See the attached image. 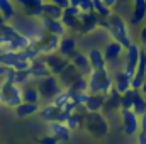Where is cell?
Returning <instances> with one entry per match:
<instances>
[{"mask_svg": "<svg viewBox=\"0 0 146 144\" xmlns=\"http://www.w3.org/2000/svg\"><path fill=\"white\" fill-rule=\"evenodd\" d=\"M131 0H117V3H129Z\"/></svg>", "mask_w": 146, "mask_h": 144, "instance_id": "48", "label": "cell"}, {"mask_svg": "<svg viewBox=\"0 0 146 144\" xmlns=\"http://www.w3.org/2000/svg\"><path fill=\"white\" fill-rule=\"evenodd\" d=\"M39 112V104H31V102H21L15 107V114L17 117H29Z\"/></svg>", "mask_w": 146, "mask_h": 144, "instance_id": "27", "label": "cell"}, {"mask_svg": "<svg viewBox=\"0 0 146 144\" xmlns=\"http://www.w3.org/2000/svg\"><path fill=\"white\" fill-rule=\"evenodd\" d=\"M70 63L75 65L78 68V71L82 73L83 76H88L92 71V66H90V61H88V56L85 53H80V51H75L72 56H70Z\"/></svg>", "mask_w": 146, "mask_h": 144, "instance_id": "19", "label": "cell"}, {"mask_svg": "<svg viewBox=\"0 0 146 144\" xmlns=\"http://www.w3.org/2000/svg\"><path fill=\"white\" fill-rule=\"evenodd\" d=\"M139 131L146 132V110L139 115Z\"/></svg>", "mask_w": 146, "mask_h": 144, "instance_id": "41", "label": "cell"}, {"mask_svg": "<svg viewBox=\"0 0 146 144\" xmlns=\"http://www.w3.org/2000/svg\"><path fill=\"white\" fill-rule=\"evenodd\" d=\"M15 12H17V5L14 0H0V14H3L7 20H12Z\"/></svg>", "mask_w": 146, "mask_h": 144, "instance_id": "28", "label": "cell"}, {"mask_svg": "<svg viewBox=\"0 0 146 144\" xmlns=\"http://www.w3.org/2000/svg\"><path fill=\"white\" fill-rule=\"evenodd\" d=\"M29 73H31V76H33L34 80H39V78H44V76L51 75V73H49V68H48L46 63L42 61V58H37L34 61H31Z\"/></svg>", "mask_w": 146, "mask_h": 144, "instance_id": "24", "label": "cell"}, {"mask_svg": "<svg viewBox=\"0 0 146 144\" xmlns=\"http://www.w3.org/2000/svg\"><path fill=\"white\" fill-rule=\"evenodd\" d=\"M107 32H109L110 39H114V41L121 42L124 49H126L127 46H131V44H133L131 36H129V31H127V22H126L119 14H114V12L110 14V17H109V29H107Z\"/></svg>", "mask_w": 146, "mask_h": 144, "instance_id": "1", "label": "cell"}, {"mask_svg": "<svg viewBox=\"0 0 146 144\" xmlns=\"http://www.w3.org/2000/svg\"><path fill=\"white\" fill-rule=\"evenodd\" d=\"M5 22H9V20H7V19L3 17V14H0V27H2V26H3Z\"/></svg>", "mask_w": 146, "mask_h": 144, "instance_id": "45", "label": "cell"}, {"mask_svg": "<svg viewBox=\"0 0 146 144\" xmlns=\"http://www.w3.org/2000/svg\"><path fill=\"white\" fill-rule=\"evenodd\" d=\"M37 143H39V144H58L60 141H58V139L49 132V134H46V136H41V137L37 139Z\"/></svg>", "mask_w": 146, "mask_h": 144, "instance_id": "37", "label": "cell"}, {"mask_svg": "<svg viewBox=\"0 0 146 144\" xmlns=\"http://www.w3.org/2000/svg\"><path fill=\"white\" fill-rule=\"evenodd\" d=\"M19 59H21L19 51H12V49H5V51H3V54L0 56V63H2V65H5V66H9V68H12Z\"/></svg>", "mask_w": 146, "mask_h": 144, "instance_id": "31", "label": "cell"}, {"mask_svg": "<svg viewBox=\"0 0 146 144\" xmlns=\"http://www.w3.org/2000/svg\"><path fill=\"white\" fill-rule=\"evenodd\" d=\"M48 127H49V132L58 139V141H70L72 139V131L68 129V126L65 124V122H58V120H53V122H49L48 124Z\"/></svg>", "mask_w": 146, "mask_h": 144, "instance_id": "18", "label": "cell"}, {"mask_svg": "<svg viewBox=\"0 0 146 144\" xmlns=\"http://www.w3.org/2000/svg\"><path fill=\"white\" fill-rule=\"evenodd\" d=\"M15 5L24 12L26 17H42V3L44 0H14Z\"/></svg>", "mask_w": 146, "mask_h": 144, "instance_id": "11", "label": "cell"}, {"mask_svg": "<svg viewBox=\"0 0 146 144\" xmlns=\"http://www.w3.org/2000/svg\"><path fill=\"white\" fill-rule=\"evenodd\" d=\"M139 51H141V48H139L136 42H133L131 46H127V48L124 49V65H122V71L126 73L129 78L134 75L138 59H139Z\"/></svg>", "mask_w": 146, "mask_h": 144, "instance_id": "7", "label": "cell"}, {"mask_svg": "<svg viewBox=\"0 0 146 144\" xmlns=\"http://www.w3.org/2000/svg\"><path fill=\"white\" fill-rule=\"evenodd\" d=\"M72 88L75 92H88V80H87V76H78L75 81H73Z\"/></svg>", "mask_w": 146, "mask_h": 144, "instance_id": "34", "label": "cell"}, {"mask_svg": "<svg viewBox=\"0 0 146 144\" xmlns=\"http://www.w3.org/2000/svg\"><path fill=\"white\" fill-rule=\"evenodd\" d=\"M119 108H121V92L112 85L110 90L106 93V102H104L102 112L104 114H110V112L119 110Z\"/></svg>", "mask_w": 146, "mask_h": 144, "instance_id": "16", "label": "cell"}, {"mask_svg": "<svg viewBox=\"0 0 146 144\" xmlns=\"http://www.w3.org/2000/svg\"><path fill=\"white\" fill-rule=\"evenodd\" d=\"M61 14H63V9H60L58 5L51 3L49 0H44V3H42V15L53 17V19H61Z\"/></svg>", "mask_w": 146, "mask_h": 144, "instance_id": "30", "label": "cell"}, {"mask_svg": "<svg viewBox=\"0 0 146 144\" xmlns=\"http://www.w3.org/2000/svg\"><path fill=\"white\" fill-rule=\"evenodd\" d=\"M58 41H60L58 36H53V34H48V32H46L36 44L37 49H39V53H41V56L58 51Z\"/></svg>", "mask_w": 146, "mask_h": 144, "instance_id": "17", "label": "cell"}, {"mask_svg": "<svg viewBox=\"0 0 146 144\" xmlns=\"http://www.w3.org/2000/svg\"><path fill=\"white\" fill-rule=\"evenodd\" d=\"M139 41H141V44L146 48V24H143L141 29H139Z\"/></svg>", "mask_w": 146, "mask_h": 144, "instance_id": "40", "label": "cell"}, {"mask_svg": "<svg viewBox=\"0 0 146 144\" xmlns=\"http://www.w3.org/2000/svg\"><path fill=\"white\" fill-rule=\"evenodd\" d=\"M134 114H138V115H141L143 112L146 110V98H145V93H141V92H138V95H136V98H134V104H133V108H131Z\"/></svg>", "mask_w": 146, "mask_h": 144, "instance_id": "33", "label": "cell"}, {"mask_svg": "<svg viewBox=\"0 0 146 144\" xmlns=\"http://www.w3.org/2000/svg\"><path fill=\"white\" fill-rule=\"evenodd\" d=\"M87 97H88V92H73V95H72V98L75 100L76 105H85Z\"/></svg>", "mask_w": 146, "mask_h": 144, "instance_id": "36", "label": "cell"}, {"mask_svg": "<svg viewBox=\"0 0 146 144\" xmlns=\"http://www.w3.org/2000/svg\"><path fill=\"white\" fill-rule=\"evenodd\" d=\"M146 20V0H131L129 26H139Z\"/></svg>", "mask_w": 146, "mask_h": 144, "instance_id": "14", "label": "cell"}, {"mask_svg": "<svg viewBox=\"0 0 146 144\" xmlns=\"http://www.w3.org/2000/svg\"><path fill=\"white\" fill-rule=\"evenodd\" d=\"M102 2H104L107 7H110V9H114V7L117 5V0H102Z\"/></svg>", "mask_w": 146, "mask_h": 144, "instance_id": "44", "label": "cell"}, {"mask_svg": "<svg viewBox=\"0 0 146 144\" xmlns=\"http://www.w3.org/2000/svg\"><path fill=\"white\" fill-rule=\"evenodd\" d=\"M70 2V5H73V7H78L80 5V0H68Z\"/></svg>", "mask_w": 146, "mask_h": 144, "instance_id": "46", "label": "cell"}, {"mask_svg": "<svg viewBox=\"0 0 146 144\" xmlns=\"http://www.w3.org/2000/svg\"><path fill=\"white\" fill-rule=\"evenodd\" d=\"M2 83H3V78H2V76H0V87H2Z\"/></svg>", "mask_w": 146, "mask_h": 144, "instance_id": "50", "label": "cell"}, {"mask_svg": "<svg viewBox=\"0 0 146 144\" xmlns=\"http://www.w3.org/2000/svg\"><path fill=\"white\" fill-rule=\"evenodd\" d=\"M36 87L39 90L41 98L46 100V102H53V98L63 90L61 81H60V78L56 75H48L44 78H39L36 81Z\"/></svg>", "mask_w": 146, "mask_h": 144, "instance_id": "3", "label": "cell"}, {"mask_svg": "<svg viewBox=\"0 0 146 144\" xmlns=\"http://www.w3.org/2000/svg\"><path fill=\"white\" fill-rule=\"evenodd\" d=\"M33 76H31V73L29 70H26V71H15V85H19V87H22V85H26V83H29V80H31Z\"/></svg>", "mask_w": 146, "mask_h": 144, "instance_id": "35", "label": "cell"}, {"mask_svg": "<svg viewBox=\"0 0 146 144\" xmlns=\"http://www.w3.org/2000/svg\"><path fill=\"white\" fill-rule=\"evenodd\" d=\"M83 122H85L87 131L94 134L95 137H102L109 132V122L102 112H87Z\"/></svg>", "mask_w": 146, "mask_h": 144, "instance_id": "4", "label": "cell"}, {"mask_svg": "<svg viewBox=\"0 0 146 144\" xmlns=\"http://www.w3.org/2000/svg\"><path fill=\"white\" fill-rule=\"evenodd\" d=\"M138 92L139 90H134V88H127L126 92H122L121 93V108H133V104H134V98H136Z\"/></svg>", "mask_w": 146, "mask_h": 144, "instance_id": "29", "label": "cell"}, {"mask_svg": "<svg viewBox=\"0 0 146 144\" xmlns=\"http://www.w3.org/2000/svg\"><path fill=\"white\" fill-rule=\"evenodd\" d=\"M104 102H106V93H90L88 92L85 107L88 112H102Z\"/></svg>", "mask_w": 146, "mask_h": 144, "instance_id": "22", "label": "cell"}, {"mask_svg": "<svg viewBox=\"0 0 146 144\" xmlns=\"http://www.w3.org/2000/svg\"><path fill=\"white\" fill-rule=\"evenodd\" d=\"M78 19H80V34H92L97 27H99V15L94 10L78 12Z\"/></svg>", "mask_w": 146, "mask_h": 144, "instance_id": "10", "label": "cell"}, {"mask_svg": "<svg viewBox=\"0 0 146 144\" xmlns=\"http://www.w3.org/2000/svg\"><path fill=\"white\" fill-rule=\"evenodd\" d=\"M78 76H82V73L78 71V68H76L75 65H72V63H68V66H66L63 71L58 75V78H60V81H61V87H63V88L72 87L73 81H75Z\"/></svg>", "mask_w": 146, "mask_h": 144, "instance_id": "20", "label": "cell"}, {"mask_svg": "<svg viewBox=\"0 0 146 144\" xmlns=\"http://www.w3.org/2000/svg\"><path fill=\"white\" fill-rule=\"evenodd\" d=\"M75 51H76V39H75L73 34H70L66 31L63 36L60 37V41H58V53L70 59V56H72Z\"/></svg>", "mask_w": 146, "mask_h": 144, "instance_id": "15", "label": "cell"}, {"mask_svg": "<svg viewBox=\"0 0 146 144\" xmlns=\"http://www.w3.org/2000/svg\"><path fill=\"white\" fill-rule=\"evenodd\" d=\"M21 93H22V102L39 104V100H41V95H39V90H37L36 85H31V83L22 85L21 87Z\"/></svg>", "mask_w": 146, "mask_h": 144, "instance_id": "23", "label": "cell"}, {"mask_svg": "<svg viewBox=\"0 0 146 144\" xmlns=\"http://www.w3.org/2000/svg\"><path fill=\"white\" fill-rule=\"evenodd\" d=\"M3 51H5V48H3V46H0V56L3 54Z\"/></svg>", "mask_w": 146, "mask_h": 144, "instance_id": "49", "label": "cell"}, {"mask_svg": "<svg viewBox=\"0 0 146 144\" xmlns=\"http://www.w3.org/2000/svg\"><path fill=\"white\" fill-rule=\"evenodd\" d=\"M112 81H114V87H115L121 93H122V92H126L127 88H131V78L122 71V70H117V71L114 73Z\"/></svg>", "mask_w": 146, "mask_h": 144, "instance_id": "26", "label": "cell"}, {"mask_svg": "<svg viewBox=\"0 0 146 144\" xmlns=\"http://www.w3.org/2000/svg\"><path fill=\"white\" fill-rule=\"evenodd\" d=\"M78 12L80 9L78 7H73L68 5L66 9H63V14H61V22L65 26V29L68 32H78L80 34V19H78Z\"/></svg>", "mask_w": 146, "mask_h": 144, "instance_id": "9", "label": "cell"}, {"mask_svg": "<svg viewBox=\"0 0 146 144\" xmlns=\"http://www.w3.org/2000/svg\"><path fill=\"white\" fill-rule=\"evenodd\" d=\"M58 114H60V107L54 105L53 102H48L46 105L39 107V117L46 122H53L58 119Z\"/></svg>", "mask_w": 146, "mask_h": 144, "instance_id": "25", "label": "cell"}, {"mask_svg": "<svg viewBox=\"0 0 146 144\" xmlns=\"http://www.w3.org/2000/svg\"><path fill=\"white\" fill-rule=\"evenodd\" d=\"M0 90H2V104L3 105L15 108L22 102V93H21V87L19 85L3 81L2 87H0Z\"/></svg>", "mask_w": 146, "mask_h": 144, "instance_id": "5", "label": "cell"}, {"mask_svg": "<svg viewBox=\"0 0 146 144\" xmlns=\"http://www.w3.org/2000/svg\"><path fill=\"white\" fill-rule=\"evenodd\" d=\"M87 56H88V61H90L92 70L107 68V63H106V58H104L102 49H99V48H90V49L87 51Z\"/></svg>", "mask_w": 146, "mask_h": 144, "instance_id": "21", "label": "cell"}, {"mask_svg": "<svg viewBox=\"0 0 146 144\" xmlns=\"http://www.w3.org/2000/svg\"><path fill=\"white\" fill-rule=\"evenodd\" d=\"M92 10L100 17V19H109L112 14V9L107 7L102 0H92Z\"/></svg>", "mask_w": 146, "mask_h": 144, "instance_id": "32", "label": "cell"}, {"mask_svg": "<svg viewBox=\"0 0 146 144\" xmlns=\"http://www.w3.org/2000/svg\"><path fill=\"white\" fill-rule=\"evenodd\" d=\"M102 53H104L106 63H107V65H114V63H115L122 54H124V48H122V44H121V42H117V41L110 39V41L106 42V46H104Z\"/></svg>", "mask_w": 146, "mask_h": 144, "instance_id": "13", "label": "cell"}, {"mask_svg": "<svg viewBox=\"0 0 146 144\" xmlns=\"http://www.w3.org/2000/svg\"><path fill=\"white\" fill-rule=\"evenodd\" d=\"M29 66H31V61H27V59H19L12 68H14L15 71H26V70H29Z\"/></svg>", "mask_w": 146, "mask_h": 144, "instance_id": "38", "label": "cell"}, {"mask_svg": "<svg viewBox=\"0 0 146 144\" xmlns=\"http://www.w3.org/2000/svg\"><path fill=\"white\" fill-rule=\"evenodd\" d=\"M41 58H42V61L46 63V66L49 68V73H51V75H56V76L63 71V70L68 66V63H70V59L65 58L63 54H60L58 51L49 53V54H42Z\"/></svg>", "mask_w": 146, "mask_h": 144, "instance_id": "8", "label": "cell"}, {"mask_svg": "<svg viewBox=\"0 0 146 144\" xmlns=\"http://www.w3.org/2000/svg\"><path fill=\"white\" fill-rule=\"evenodd\" d=\"M78 9H80V10H83V12H88V10H92V0H80V5H78Z\"/></svg>", "mask_w": 146, "mask_h": 144, "instance_id": "39", "label": "cell"}, {"mask_svg": "<svg viewBox=\"0 0 146 144\" xmlns=\"http://www.w3.org/2000/svg\"><path fill=\"white\" fill-rule=\"evenodd\" d=\"M0 104H2V90H0Z\"/></svg>", "mask_w": 146, "mask_h": 144, "instance_id": "51", "label": "cell"}, {"mask_svg": "<svg viewBox=\"0 0 146 144\" xmlns=\"http://www.w3.org/2000/svg\"><path fill=\"white\" fill-rule=\"evenodd\" d=\"M88 80V92L90 93H107L110 87L114 85L112 76L107 68H100V70H92L90 75L87 76Z\"/></svg>", "mask_w": 146, "mask_h": 144, "instance_id": "2", "label": "cell"}, {"mask_svg": "<svg viewBox=\"0 0 146 144\" xmlns=\"http://www.w3.org/2000/svg\"><path fill=\"white\" fill-rule=\"evenodd\" d=\"M51 3H54V5H58L60 9H66L68 5H70V2L68 0H49Z\"/></svg>", "mask_w": 146, "mask_h": 144, "instance_id": "42", "label": "cell"}, {"mask_svg": "<svg viewBox=\"0 0 146 144\" xmlns=\"http://www.w3.org/2000/svg\"><path fill=\"white\" fill-rule=\"evenodd\" d=\"M136 143L138 144H146V132L139 131V132L136 134Z\"/></svg>", "mask_w": 146, "mask_h": 144, "instance_id": "43", "label": "cell"}, {"mask_svg": "<svg viewBox=\"0 0 146 144\" xmlns=\"http://www.w3.org/2000/svg\"><path fill=\"white\" fill-rule=\"evenodd\" d=\"M39 24H41V27L44 29V32L53 34V36L61 37L65 32H66V29H65V26H63L61 19H53V17L42 15V17L39 19Z\"/></svg>", "mask_w": 146, "mask_h": 144, "instance_id": "12", "label": "cell"}, {"mask_svg": "<svg viewBox=\"0 0 146 144\" xmlns=\"http://www.w3.org/2000/svg\"><path fill=\"white\" fill-rule=\"evenodd\" d=\"M139 92L146 95V76H145V81H143V87H141V90H139Z\"/></svg>", "mask_w": 146, "mask_h": 144, "instance_id": "47", "label": "cell"}, {"mask_svg": "<svg viewBox=\"0 0 146 144\" xmlns=\"http://www.w3.org/2000/svg\"><path fill=\"white\" fill-rule=\"evenodd\" d=\"M122 131L126 136H136L139 132V115L134 114L131 108H121L119 110Z\"/></svg>", "mask_w": 146, "mask_h": 144, "instance_id": "6", "label": "cell"}]
</instances>
